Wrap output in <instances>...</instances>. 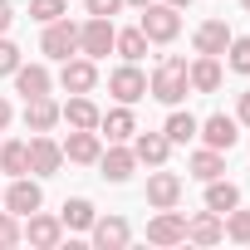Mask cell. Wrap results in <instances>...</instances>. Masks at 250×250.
<instances>
[{"mask_svg": "<svg viewBox=\"0 0 250 250\" xmlns=\"http://www.w3.org/2000/svg\"><path fill=\"white\" fill-rule=\"evenodd\" d=\"M147 93H152L157 103L177 108V103L191 93V83H187V59H182V54H167V59L157 64V74L147 79Z\"/></svg>", "mask_w": 250, "mask_h": 250, "instance_id": "cell-1", "label": "cell"}, {"mask_svg": "<svg viewBox=\"0 0 250 250\" xmlns=\"http://www.w3.org/2000/svg\"><path fill=\"white\" fill-rule=\"evenodd\" d=\"M143 35H147V44H167V40H177V30H182V20H177V5H143V25H138Z\"/></svg>", "mask_w": 250, "mask_h": 250, "instance_id": "cell-2", "label": "cell"}, {"mask_svg": "<svg viewBox=\"0 0 250 250\" xmlns=\"http://www.w3.org/2000/svg\"><path fill=\"white\" fill-rule=\"evenodd\" d=\"M40 49L49 54V59H69V54H79V25L69 20V15H59V20H49L44 25V40H40Z\"/></svg>", "mask_w": 250, "mask_h": 250, "instance_id": "cell-3", "label": "cell"}, {"mask_svg": "<svg viewBox=\"0 0 250 250\" xmlns=\"http://www.w3.org/2000/svg\"><path fill=\"white\" fill-rule=\"evenodd\" d=\"M113 20H103V15H88L83 25H79V54H88V59H103V54H113Z\"/></svg>", "mask_w": 250, "mask_h": 250, "instance_id": "cell-4", "label": "cell"}, {"mask_svg": "<svg viewBox=\"0 0 250 250\" xmlns=\"http://www.w3.org/2000/svg\"><path fill=\"white\" fill-rule=\"evenodd\" d=\"M108 93L118 98V103H138V98H147V74L138 69V64H123V69H113L108 74Z\"/></svg>", "mask_w": 250, "mask_h": 250, "instance_id": "cell-5", "label": "cell"}, {"mask_svg": "<svg viewBox=\"0 0 250 250\" xmlns=\"http://www.w3.org/2000/svg\"><path fill=\"white\" fill-rule=\"evenodd\" d=\"M40 201H44V191H40V182H30V172H25V177H15V182H10V191L0 196V206H5L10 216H30V211H40Z\"/></svg>", "mask_w": 250, "mask_h": 250, "instance_id": "cell-6", "label": "cell"}, {"mask_svg": "<svg viewBox=\"0 0 250 250\" xmlns=\"http://www.w3.org/2000/svg\"><path fill=\"white\" fill-rule=\"evenodd\" d=\"M147 240H152V245H182V240H187V216L172 211V206L157 211V216L147 221Z\"/></svg>", "mask_w": 250, "mask_h": 250, "instance_id": "cell-7", "label": "cell"}, {"mask_svg": "<svg viewBox=\"0 0 250 250\" xmlns=\"http://www.w3.org/2000/svg\"><path fill=\"white\" fill-rule=\"evenodd\" d=\"M235 128H240L235 118H226V113H211V118L201 123V128H196V138H201L206 147H216V152H230V147H235V138H240Z\"/></svg>", "mask_w": 250, "mask_h": 250, "instance_id": "cell-8", "label": "cell"}, {"mask_svg": "<svg viewBox=\"0 0 250 250\" xmlns=\"http://www.w3.org/2000/svg\"><path fill=\"white\" fill-rule=\"evenodd\" d=\"M59 162H64V147H59L49 133H35V138H30V172L54 177V172H59Z\"/></svg>", "mask_w": 250, "mask_h": 250, "instance_id": "cell-9", "label": "cell"}, {"mask_svg": "<svg viewBox=\"0 0 250 250\" xmlns=\"http://www.w3.org/2000/svg\"><path fill=\"white\" fill-rule=\"evenodd\" d=\"M88 235H93V245H98V250H123V245L133 240V230H128V221H123V216H103V221L93 216Z\"/></svg>", "mask_w": 250, "mask_h": 250, "instance_id": "cell-10", "label": "cell"}, {"mask_svg": "<svg viewBox=\"0 0 250 250\" xmlns=\"http://www.w3.org/2000/svg\"><path fill=\"white\" fill-rule=\"evenodd\" d=\"M59 147H64V157H69V162H83V167H88V162H98L103 138H98V128H74V133H69V143H59Z\"/></svg>", "mask_w": 250, "mask_h": 250, "instance_id": "cell-11", "label": "cell"}, {"mask_svg": "<svg viewBox=\"0 0 250 250\" xmlns=\"http://www.w3.org/2000/svg\"><path fill=\"white\" fill-rule=\"evenodd\" d=\"M187 240H191V245H216V240H226V216H221V211H196V216L187 221Z\"/></svg>", "mask_w": 250, "mask_h": 250, "instance_id": "cell-12", "label": "cell"}, {"mask_svg": "<svg viewBox=\"0 0 250 250\" xmlns=\"http://www.w3.org/2000/svg\"><path fill=\"white\" fill-rule=\"evenodd\" d=\"M187 83H191V93H216L221 88V59L196 54V64H187Z\"/></svg>", "mask_w": 250, "mask_h": 250, "instance_id": "cell-13", "label": "cell"}, {"mask_svg": "<svg viewBox=\"0 0 250 250\" xmlns=\"http://www.w3.org/2000/svg\"><path fill=\"white\" fill-rule=\"evenodd\" d=\"M147 201H152L157 211L177 206V201H182V177H177V172H162V167H157V172L147 177Z\"/></svg>", "mask_w": 250, "mask_h": 250, "instance_id": "cell-14", "label": "cell"}, {"mask_svg": "<svg viewBox=\"0 0 250 250\" xmlns=\"http://www.w3.org/2000/svg\"><path fill=\"white\" fill-rule=\"evenodd\" d=\"M59 83L69 88V93H88L93 83H98V69H93V59L83 54V59H64V69H59Z\"/></svg>", "mask_w": 250, "mask_h": 250, "instance_id": "cell-15", "label": "cell"}, {"mask_svg": "<svg viewBox=\"0 0 250 250\" xmlns=\"http://www.w3.org/2000/svg\"><path fill=\"white\" fill-rule=\"evenodd\" d=\"M98 128H103L98 138H108V143H128V138L138 133V118H133V108H128V103H123V108H113V113H103V118H98Z\"/></svg>", "mask_w": 250, "mask_h": 250, "instance_id": "cell-16", "label": "cell"}, {"mask_svg": "<svg viewBox=\"0 0 250 250\" xmlns=\"http://www.w3.org/2000/svg\"><path fill=\"white\" fill-rule=\"evenodd\" d=\"M54 123H59V103H54L49 93L25 98V128H30V133H49Z\"/></svg>", "mask_w": 250, "mask_h": 250, "instance_id": "cell-17", "label": "cell"}, {"mask_svg": "<svg viewBox=\"0 0 250 250\" xmlns=\"http://www.w3.org/2000/svg\"><path fill=\"white\" fill-rule=\"evenodd\" d=\"M25 235H30V245H40V250H54V245H59V235H64V221H59V216H40V211H30V226H25Z\"/></svg>", "mask_w": 250, "mask_h": 250, "instance_id": "cell-18", "label": "cell"}, {"mask_svg": "<svg viewBox=\"0 0 250 250\" xmlns=\"http://www.w3.org/2000/svg\"><path fill=\"white\" fill-rule=\"evenodd\" d=\"M98 162H103V177H108V182H128V177H133V167H138L133 147H123V143H113L108 152H98Z\"/></svg>", "mask_w": 250, "mask_h": 250, "instance_id": "cell-19", "label": "cell"}, {"mask_svg": "<svg viewBox=\"0 0 250 250\" xmlns=\"http://www.w3.org/2000/svg\"><path fill=\"white\" fill-rule=\"evenodd\" d=\"M59 118L69 123V128H98V118H103V113L93 108V98H88V93H74V98L59 108Z\"/></svg>", "mask_w": 250, "mask_h": 250, "instance_id": "cell-20", "label": "cell"}, {"mask_svg": "<svg viewBox=\"0 0 250 250\" xmlns=\"http://www.w3.org/2000/svg\"><path fill=\"white\" fill-rule=\"evenodd\" d=\"M226 44H230V30H226V20H206V25H196V54H226Z\"/></svg>", "mask_w": 250, "mask_h": 250, "instance_id": "cell-21", "label": "cell"}, {"mask_svg": "<svg viewBox=\"0 0 250 250\" xmlns=\"http://www.w3.org/2000/svg\"><path fill=\"white\" fill-rule=\"evenodd\" d=\"M167 152H172L167 133H143V138L133 143V157H138V162H147V167H162V162H167Z\"/></svg>", "mask_w": 250, "mask_h": 250, "instance_id": "cell-22", "label": "cell"}, {"mask_svg": "<svg viewBox=\"0 0 250 250\" xmlns=\"http://www.w3.org/2000/svg\"><path fill=\"white\" fill-rule=\"evenodd\" d=\"M15 88H20L25 98L49 93V69H44V64H20V69H15Z\"/></svg>", "mask_w": 250, "mask_h": 250, "instance_id": "cell-23", "label": "cell"}, {"mask_svg": "<svg viewBox=\"0 0 250 250\" xmlns=\"http://www.w3.org/2000/svg\"><path fill=\"white\" fill-rule=\"evenodd\" d=\"M230 206H240V187L235 182H221V177H211L206 182V211H230Z\"/></svg>", "mask_w": 250, "mask_h": 250, "instance_id": "cell-24", "label": "cell"}, {"mask_svg": "<svg viewBox=\"0 0 250 250\" xmlns=\"http://www.w3.org/2000/svg\"><path fill=\"white\" fill-rule=\"evenodd\" d=\"M196 128H201V123L191 118V113H182V108H172L167 113V123H162V133H167V143L177 147V143H191L196 138Z\"/></svg>", "mask_w": 250, "mask_h": 250, "instance_id": "cell-25", "label": "cell"}, {"mask_svg": "<svg viewBox=\"0 0 250 250\" xmlns=\"http://www.w3.org/2000/svg\"><path fill=\"white\" fill-rule=\"evenodd\" d=\"M0 172L5 177H25L30 172V143H0Z\"/></svg>", "mask_w": 250, "mask_h": 250, "instance_id": "cell-26", "label": "cell"}, {"mask_svg": "<svg viewBox=\"0 0 250 250\" xmlns=\"http://www.w3.org/2000/svg\"><path fill=\"white\" fill-rule=\"evenodd\" d=\"M221 172H226V152H216V147L191 152V177H196V182H211V177H221Z\"/></svg>", "mask_w": 250, "mask_h": 250, "instance_id": "cell-27", "label": "cell"}, {"mask_svg": "<svg viewBox=\"0 0 250 250\" xmlns=\"http://www.w3.org/2000/svg\"><path fill=\"white\" fill-rule=\"evenodd\" d=\"M113 49L128 59V64H138V59L147 54V35H143V30H118V35H113Z\"/></svg>", "mask_w": 250, "mask_h": 250, "instance_id": "cell-28", "label": "cell"}, {"mask_svg": "<svg viewBox=\"0 0 250 250\" xmlns=\"http://www.w3.org/2000/svg\"><path fill=\"white\" fill-rule=\"evenodd\" d=\"M93 216H98V211H93V201L74 196V201H64V216H59V221H64L69 230H88V226H93Z\"/></svg>", "mask_w": 250, "mask_h": 250, "instance_id": "cell-29", "label": "cell"}, {"mask_svg": "<svg viewBox=\"0 0 250 250\" xmlns=\"http://www.w3.org/2000/svg\"><path fill=\"white\" fill-rule=\"evenodd\" d=\"M226 235L230 240H240V245H250V211H226Z\"/></svg>", "mask_w": 250, "mask_h": 250, "instance_id": "cell-30", "label": "cell"}, {"mask_svg": "<svg viewBox=\"0 0 250 250\" xmlns=\"http://www.w3.org/2000/svg\"><path fill=\"white\" fill-rule=\"evenodd\" d=\"M226 64H230L235 74H250V40H235V35H230V44H226Z\"/></svg>", "mask_w": 250, "mask_h": 250, "instance_id": "cell-31", "label": "cell"}, {"mask_svg": "<svg viewBox=\"0 0 250 250\" xmlns=\"http://www.w3.org/2000/svg\"><path fill=\"white\" fill-rule=\"evenodd\" d=\"M59 15H64V0H30V20L49 25V20H59Z\"/></svg>", "mask_w": 250, "mask_h": 250, "instance_id": "cell-32", "label": "cell"}, {"mask_svg": "<svg viewBox=\"0 0 250 250\" xmlns=\"http://www.w3.org/2000/svg\"><path fill=\"white\" fill-rule=\"evenodd\" d=\"M15 69H20V49L0 35V74H15Z\"/></svg>", "mask_w": 250, "mask_h": 250, "instance_id": "cell-33", "label": "cell"}, {"mask_svg": "<svg viewBox=\"0 0 250 250\" xmlns=\"http://www.w3.org/2000/svg\"><path fill=\"white\" fill-rule=\"evenodd\" d=\"M15 240H20V221H15L10 211H0V250L15 245Z\"/></svg>", "mask_w": 250, "mask_h": 250, "instance_id": "cell-34", "label": "cell"}, {"mask_svg": "<svg viewBox=\"0 0 250 250\" xmlns=\"http://www.w3.org/2000/svg\"><path fill=\"white\" fill-rule=\"evenodd\" d=\"M118 5H123V0H88V15H103V20H113V15H118Z\"/></svg>", "mask_w": 250, "mask_h": 250, "instance_id": "cell-35", "label": "cell"}, {"mask_svg": "<svg viewBox=\"0 0 250 250\" xmlns=\"http://www.w3.org/2000/svg\"><path fill=\"white\" fill-rule=\"evenodd\" d=\"M235 123H245V128H250V88H245L240 103H235Z\"/></svg>", "mask_w": 250, "mask_h": 250, "instance_id": "cell-36", "label": "cell"}, {"mask_svg": "<svg viewBox=\"0 0 250 250\" xmlns=\"http://www.w3.org/2000/svg\"><path fill=\"white\" fill-rule=\"evenodd\" d=\"M10 20H15V10H10V0H0V35L10 30Z\"/></svg>", "mask_w": 250, "mask_h": 250, "instance_id": "cell-37", "label": "cell"}, {"mask_svg": "<svg viewBox=\"0 0 250 250\" xmlns=\"http://www.w3.org/2000/svg\"><path fill=\"white\" fill-rule=\"evenodd\" d=\"M0 128H10V103L0 98Z\"/></svg>", "mask_w": 250, "mask_h": 250, "instance_id": "cell-38", "label": "cell"}, {"mask_svg": "<svg viewBox=\"0 0 250 250\" xmlns=\"http://www.w3.org/2000/svg\"><path fill=\"white\" fill-rule=\"evenodd\" d=\"M128 5H138V10H143V5H152V0H128Z\"/></svg>", "mask_w": 250, "mask_h": 250, "instance_id": "cell-39", "label": "cell"}, {"mask_svg": "<svg viewBox=\"0 0 250 250\" xmlns=\"http://www.w3.org/2000/svg\"><path fill=\"white\" fill-rule=\"evenodd\" d=\"M167 5H177V10H182V5H191V0H167Z\"/></svg>", "mask_w": 250, "mask_h": 250, "instance_id": "cell-40", "label": "cell"}, {"mask_svg": "<svg viewBox=\"0 0 250 250\" xmlns=\"http://www.w3.org/2000/svg\"><path fill=\"white\" fill-rule=\"evenodd\" d=\"M240 5H245V10H250V0H240Z\"/></svg>", "mask_w": 250, "mask_h": 250, "instance_id": "cell-41", "label": "cell"}, {"mask_svg": "<svg viewBox=\"0 0 250 250\" xmlns=\"http://www.w3.org/2000/svg\"><path fill=\"white\" fill-rule=\"evenodd\" d=\"M0 196H5V191H0Z\"/></svg>", "mask_w": 250, "mask_h": 250, "instance_id": "cell-42", "label": "cell"}]
</instances>
